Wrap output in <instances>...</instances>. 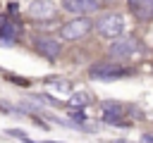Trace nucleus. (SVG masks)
<instances>
[{
    "mask_svg": "<svg viewBox=\"0 0 153 143\" xmlns=\"http://www.w3.org/2000/svg\"><path fill=\"white\" fill-rule=\"evenodd\" d=\"M96 31L103 36V38H120L124 31H127V19L117 12H110V14H103L98 21H96Z\"/></svg>",
    "mask_w": 153,
    "mask_h": 143,
    "instance_id": "1",
    "label": "nucleus"
},
{
    "mask_svg": "<svg viewBox=\"0 0 153 143\" xmlns=\"http://www.w3.org/2000/svg\"><path fill=\"white\" fill-rule=\"evenodd\" d=\"M93 26H96V24H93L88 17H76V19H72V21L62 24L60 36H62L65 41H76V38H84Z\"/></svg>",
    "mask_w": 153,
    "mask_h": 143,
    "instance_id": "2",
    "label": "nucleus"
},
{
    "mask_svg": "<svg viewBox=\"0 0 153 143\" xmlns=\"http://www.w3.org/2000/svg\"><path fill=\"white\" fill-rule=\"evenodd\" d=\"M110 55L112 57H120V60H129V57H134L136 52H139V41L136 38H131V36H120V38H115L112 43H110Z\"/></svg>",
    "mask_w": 153,
    "mask_h": 143,
    "instance_id": "3",
    "label": "nucleus"
},
{
    "mask_svg": "<svg viewBox=\"0 0 153 143\" xmlns=\"http://www.w3.org/2000/svg\"><path fill=\"white\" fill-rule=\"evenodd\" d=\"M29 17L31 19H38V21H45V19H53L55 12H57V2L55 0H31L29 7H26Z\"/></svg>",
    "mask_w": 153,
    "mask_h": 143,
    "instance_id": "4",
    "label": "nucleus"
},
{
    "mask_svg": "<svg viewBox=\"0 0 153 143\" xmlns=\"http://www.w3.org/2000/svg\"><path fill=\"white\" fill-rule=\"evenodd\" d=\"M124 74H129V72L124 67L115 64V62H100V64H93L91 67V76L93 79H100V81H115V79L124 76Z\"/></svg>",
    "mask_w": 153,
    "mask_h": 143,
    "instance_id": "5",
    "label": "nucleus"
},
{
    "mask_svg": "<svg viewBox=\"0 0 153 143\" xmlns=\"http://www.w3.org/2000/svg\"><path fill=\"white\" fill-rule=\"evenodd\" d=\"M62 7L76 17H86L98 10V0H62Z\"/></svg>",
    "mask_w": 153,
    "mask_h": 143,
    "instance_id": "6",
    "label": "nucleus"
},
{
    "mask_svg": "<svg viewBox=\"0 0 153 143\" xmlns=\"http://www.w3.org/2000/svg\"><path fill=\"white\" fill-rule=\"evenodd\" d=\"M103 117H105L108 124H124V107L117 105V102H105Z\"/></svg>",
    "mask_w": 153,
    "mask_h": 143,
    "instance_id": "7",
    "label": "nucleus"
},
{
    "mask_svg": "<svg viewBox=\"0 0 153 143\" xmlns=\"http://www.w3.org/2000/svg\"><path fill=\"white\" fill-rule=\"evenodd\" d=\"M36 50L41 52V55H45V57H57L60 55V43L55 41V38H36Z\"/></svg>",
    "mask_w": 153,
    "mask_h": 143,
    "instance_id": "8",
    "label": "nucleus"
},
{
    "mask_svg": "<svg viewBox=\"0 0 153 143\" xmlns=\"http://www.w3.org/2000/svg\"><path fill=\"white\" fill-rule=\"evenodd\" d=\"M91 100H93V95L88 93V91H74V93H69V107H74V110H79V107H86V105H91Z\"/></svg>",
    "mask_w": 153,
    "mask_h": 143,
    "instance_id": "9",
    "label": "nucleus"
},
{
    "mask_svg": "<svg viewBox=\"0 0 153 143\" xmlns=\"http://www.w3.org/2000/svg\"><path fill=\"white\" fill-rule=\"evenodd\" d=\"M136 17H153V0H129Z\"/></svg>",
    "mask_w": 153,
    "mask_h": 143,
    "instance_id": "10",
    "label": "nucleus"
},
{
    "mask_svg": "<svg viewBox=\"0 0 153 143\" xmlns=\"http://www.w3.org/2000/svg\"><path fill=\"white\" fill-rule=\"evenodd\" d=\"M14 41H17V29L12 24H5L0 29V45H12Z\"/></svg>",
    "mask_w": 153,
    "mask_h": 143,
    "instance_id": "11",
    "label": "nucleus"
},
{
    "mask_svg": "<svg viewBox=\"0 0 153 143\" xmlns=\"http://www.w3.org/2000/svg\"><path fill=\"white\" fill-rule=\"evenodd\" d=\"M50 88L55 93H72V83L69 81H50Z\"/></svg>",
    "mask_w": 153,
    "mask_h": 143,
    "instance_id": "12",
    "label": "nucleus"
},
{
    "mask_svg": "<svg viewBox=\"0 0 153 143\" xmlns=\"http://www.w3.org/2000/svg\"><path fill=\"white\" fill-rule=\"evenodd\" d=\"M10 81H12V83H19V86H26V83H29L26 79H19V76H10Z\"/></svg>",
    "mask_w": 153,
    "mask_h": 143,
    "instance_id": "13",
    "label": "nucleus"
},
{
    "mask_svg": "<svg viewBox=\"0 0 153 143\" xmlns=\"http://www.w3.org/2000/svg\"><path fill=\"white\" fill-rule=\"evenodd\" d=\"M141 143H153V131L143 133V136H141Z\"/></svg>",
    "mask_w": 153,
    "mask_h": 143,
    "instance_id": "14",
    "label": "nucleus"
},
{
    "mask_svg": "<svg viewBox=\"0 0 153 143\" xmlns=\"http://www.w3.org/2000/svg\"><path fill=\"white\" fill-rule=\"evenodd\" d=\"M112 143H122V141H112Z\"/></svg>",
    "mask_w": 153,
    "mask_h": 143,
    "instance_id": "15",
    "label": "nucleus"
},
{
    "mask_svg": "<svg viewBox=\"0 0 153 143\" xmlns=\"http://www.w3.org/2000/svg\"><path fill=\"white\" fill-rule=\"evenodd\" d=\"M48 143H55V141H48Z\"/></svg>",
    "mask_w": 153,
    "mask_h": 143,
    "instance_id": "16",
    "label": "nucleus"
}]
</instances>
